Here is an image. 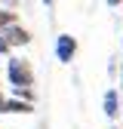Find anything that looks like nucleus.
I'll return each mask as SVG.
<instances>
[{
	"instance_id": "1",
	"label": "nucleus",
	"mask_w": 123,
	"mask_h": 129,
	"mask_svg": "<svg viewBox=\"0 0 123 129\" xmlns=\"http://www.w3.org/2000/svg\"><path fill=\"white\" fill-rule=\"evenodd\" d=\"M6 80L9 86H34V68L28 58H9L6 61Z\"/></svg>"
},
{
	"instance_id": "2",
	"label": "nucleus",
	"mask_w": 123,
	"mask_h": 129,
	"mask_svg": "<svg viewBox=\"0 0 123 129\" xmlns=\"http://www.w3.org/2000/svg\"><path fill=\"white\" fill-rule=\"evenodd\" d=\"M77 49H80L77 37H71V34H58V37H55V58H58L61 64H71L74 55H77Z\"/></svg>"
},
{
	"instance_id": "3",
	"label": "nucleus",
	"mask_w": 123,
	"mask_h": 129,
	"mask_svg": "<svg viewBox=\"0 0 123 129\" xmlns=\"http://www.w3.org/2000/svg\"><path fill=\"white\" fill-rule=\"evenodd\" d=\"M0 34L9 40V46H12V49H15V46H28V43H31V31H28L25 25H19V22H15V25H9V28H3Z\"/></svg>"
},
{
	"instance_id": "4",
	"label": "nucleus",
	"mask_w": 123,
	"mask_h": 129,
	"mask_svg": "<svg viewBox=\"0 0 123 129\" xmlns=\"http://www.w3.org/2000/svg\"><path fill=\"white\" fill-rule=\"evenodd\" d=\"M102 111H105L108 120H117V117H120V111H123V108H120V89L111 86V89L105 92V99H102Z\"/></svg>"
},
{
	"instance_id": "5",
	"label": "nucleus",
	"mask_w": 123,
	"mask_h": 129,
	"mask_svg": "<svg viewBox=\"0 0 123 129\" xmlns=\"http://www.w3.org/2000/svg\"><path fill=\"white\" fill-rule=\"evenodd\" d=\"M3 114H34V102H25V99L9 95L3 102Z\"/></svg>"
},
{
	"instance_id": "6",
	"label": "nucleus",
	"mask_w": 123,
	"mask_h": 129,
	"mask_svg": "<svg viewBox=\"0 0 123 129\" xmlns=\"http://www.w3.org/2000/svg\"><path fill=\"white\" fill-rule=\"evenodd\" d=\"M15 22H19V12H15V9H3V6H0V31H3V28H9V25H15Z\"/></svg>"
},
{
	"instance_id": "7",
	"label": "nucleus",
	"mask_w": 123,
	"mask_h": 129,
	"mask_svg": "<svg viewBox=\"0 0 123 129\" xmlns=\"http://www.w3.org/2000/svg\"><path fill=\"white\" fill-rule=\"evenodd\" d=\"M12 95L15 99H25V102H37V95H34L31 86H12Z\"/></svg>"
},
{
	"instance_id": "8",
	"label": "nucleus",
	"mask_w": 123,
	"mask_h": 129,
	"mask_svg": "<svg viewBox=\"0 0 123 129\" xmlns=\"http://www.w3.org/2000/svg\"><path fill=\"white\" fill-rule=\"evenodd\" d=\"M12 52V46H9V40L3 37V34H0V55H9Z\"/></svg>"
},
{
	"instance_id": "9",
	"label": "nucleus",
	"mask_w": 123,
	"mask_h": 129,
	"mask_svg": "<svg viewBox=\"0 0 123 129\" xmlns=\"http://www.w3.org/2000/svg\"><path fill=\"white\" fill-rule=\"evenodd\" d=\"M3 102H6V95H3V89H0V114H3Z\"/></svg>"
},
{
	"instance_id": "10",
	"label": "nucleus",
	"mask_w": 123,
	"mask_h": 129,
	"mask_svg": "<svg viewBox=\"0 0 123 129\" xmlns=\"http://www.w3.org/2000/svg\"><path fill=\"white\" fill-rule=\"evenodd\" d=\"M123 3V0H108V6H120Z\"/></svg>"
},
{
	"instance_id": "11",
	"label": "nucleus",
	"mask_w": 123,
	"mask_h": 129,
	"mask_svg": "<svg viewBox=\"0 0 123 129\" xmlns=\"http://www.w3.org/2000/svg\"><path fill=\"white\" fill-rule=\"evenodd\" d=\"M120 89H123V64H120Z\"/></svg>"
},
{
	"instance_id": "12",
	"label": "nucleus",
	"mask_w": 123,
	"mask_h": 129,
	"mask_svg": "<svg viewBox=\"0 0 123 129\" xmlns=\"http://www.w3.org/2000/svg\"><path fill=\"white\" fill-rule=\"evenodd\" d=\"M52 3H55V0H43V6H52Z\"/></svg>"
},
{
	"instance_id": "13",
	"label": "nucleus",
	"mask_w": 123,
	"mask_h": 129,
	"mask_svg": "<svg viewBox=\"0 0 123 129\" xmlns=\"http://www.w3.org/2000/svg\"><path fill=\"white\" fill-rule=\"evenodd\" d=\"M0 80H3V74H0Z\"/></svg>"
}]
</instances>
